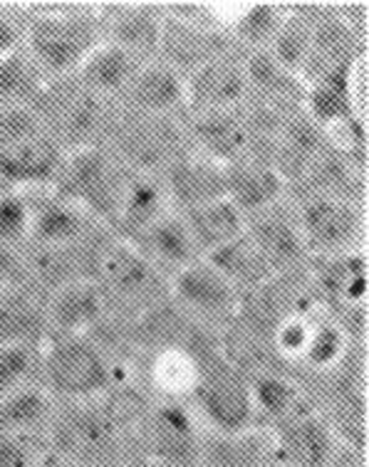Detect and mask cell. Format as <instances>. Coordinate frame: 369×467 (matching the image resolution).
<instances>
[{
    "mask_svg": "<svg viewBox=\"0 0 369 467\" xmlns=\"http://www.w3.org/2000/svg\"><path fill=\"white\" fill-rule=\"evenodd\" d=\"M137 403L129 389L90 400L58 403L47 428L52 451L78 467H117L132 452L127 445L137 435Z\"/></svg>",
    "mask_w": 369,
    "mask_h": 467,
    "instance_id": "obj_1",
    "label": "cell"
},
{
    "mask_svg": "<svg viewBox=\"0 0 369 467\" xmlns=\"http://www.w3.org/2000/svg\"><path fill=\"white\" fill-rule=\"evenodd\" d=\"M23 10V52L45 82L78 75L85 60L104 43L97 5L87 3H27Z\"/></svg>",
    "mask_w": 369,
    "mask_h": 467,
    "instance_id": "obj_2",
    "label": "cell"
},
{
    "mask_svg": "<svg viewBox=\"0 0 369 467\" xmlns=\"http://www.w3.org/2000/svg\"><path fill=\"white\" fill-rule=\"evenodd\" d=\"M189 347L196 358V381L186 403L196 413L204 431L241 433L260 428L248 374L226 354L221 334L198 329Z\"/></svg>",
    "mask_w": 369,
    "mask_h": 467,
    "instance_id": "obj_3",
    "label": "cell"
},
{
    "mask_svg": "<svg viewBox=\"0 0 369 467\" xmlns=\"http://www.w3.org/2000/svg\"><path fill=\"white\" fill-rule=\"evenodd\" d=\"M124 364L127 358L97 334H50L43 344L40 381L58 403L90 400L124 389Z\"/></svg>",
    "mask_w": 369,
    "mask_h": 467,
    "instance_id": "obj_4",
    "label": "cell"
},
{
    "mask_svg": "<svg viewBox=\"0 0 369 467\" xmlns=\"http://www.w3.org/2000/svg\"><path fill=\"white\" fill-rule=\"evenodd\" d=\"M90 280L102 292L112 322H134L169 299V280L137 247L107 233L95 253Z\"/></svg>",
    "mask_w": 369,
    "mask_h": 467,
    "instance_id": "obj_5",
    "label": "cell"
},
{
    "mask_svg": "<svg viewBox=\"0 0 369 467\" xmlns=\"http://www.w3.org/2000/svg\"><path fill=\"white\" fill-rule=\"evenodd\" d=\"M33 109L47 134L69 153L90 146H107L121 107L87 92L69 77L60 82H47Z\"/></svg>",
    "mask_w": 369,
    "mask_h": 467,
    "instance_id": "obj_6",
    "label": "cell"
},
{
    "mask_svg": "<svg viewBox=\"0 0 369 467\" xmlns=\"http://www.w3.org/2000/svg\"><path fill=\"white\" fill-rule=\"evenodd\" d=\"M310 260L367 250V203L325 193L290 196Z\"/></svg>",
    "mask_w": 369,
    "mask_h": 467,
    "instance_id": "obj_7",
    "label": "cell"
},
{
    "mask_svg": "<svg viewBox=\"0 0 369 467\" xmlns=\"http://www.w3.org/2000/svg\"><path fill=\"white\" fill-rule=\"evenodd\" d=\"M129 173L132 171L107 146H90L65 156L52 191L85 208L110 230Z\"/></svg>",
    "mask_w": 369,
    "mask_h": 467,
    "instance_id": "obj_8",
    "label": "cell"
},
{
    "mask_svg": "<svg viewBox=\"0 0 369 467\" xmlns=\"http://www.w3.org/2000/svg\"><path fill=\"white\" fill-rule=\"evenodd\" d=\"M107 149L132 173L162 176L174 161L189 153L186 129L181 117H146L121 109Z\"/></svg>",
    "mask_w": 369,
    "mask_h": 467,
    "instance_id": "obj_9",
    "label": "cell"
},
{
    "mask_svg": "<svg viewBox=\"0 0 369 467\" xmlns=\"http://www.w3.org/2000/svg\"><path fill=\"white\" fill-rule=\"evenodd\" d=\"M137 452L163 467H201L204 425L186 400L154 399L142 406Z\"/></svg>",
    "mask_w": 369,
    "mask_h": 467,
    "instance_id": "obj_10",
    "label": "cell"
},
{
    "mask_svg": "<svg viewBox=\"0 0 369 467\" xmlns=\"http://www.w3.org/2000/svg\"><path fill=\"white\" fill-rule=\"evenodd\" d=\"M169 299L191 324L224 334L241 312L243 295L208 260H196L169 282Z\"/></svg>",
    "mask_w": 369,
    "mask_h": 467,
    "instance_id": "obj_11",
    "label": "cell"
},
{
    "mask_svg": "<svg viewBox=\"0 0 369 467\" xmlns=\"http://www.w3.org/2000/svg\"><path fill=\"white\" fill-rule=\"evenodd\" d=\"M181 119L194 153H201L224 166L258 156V134L246 104L231 111L189 114Z\"/></svg>",
    "mask_w": 369,
    "mask_h": 467,
    "instance_id": "obj_12",
    "label": "cell"
},
{
    "mask_svg": "<svg viewBox=\"0 0 369 467\" xmlns=\"http://www.w3.org/2000/svg\"><path fill=\"white\" fill-rule=\"evenodd\" d=\"M273 441L275 467H325L340 445L325 413L305 406L268 431Z\"/></svg>",
    "mask_w": 369,
    "mask_h": 467,
    "instance_id": "obj_13",
    "label": "cell"
},
{
    "mask_svg": "<svg viewBox=\"0 0 369 467\" xmlns=\"http://www.w3.org/2000/svg\"><path fill=\"white\" fill-rule=\"evenodd\" d=\"M246 235L273 270L275 277L302 272L308 267L310 255L302 243L300 225L295 218L290 198L246 218Z\"/></svg>",
    "mask_w": 369,
    "mask_h": 467,
    "instance_id": "obj_14",
    "label": "cell"
},
{
    "mask_svg": "<svg viewBox=\"0 0 369 467\" xmlns=\"http://www.w3.org/2000/svg\"><path fill=\"white\" fill-rule=\"evenodd\" d=\"M30 196H33V228H30L27 243L33 245L78 247L107 233V228L95 215H90L85 208L55 193L52 188L33 191Z\"/></svg>",
    "mask_w": 369,
    "mask_h": 467,
    "instance_id": "obj_15",
    "label": "cell"
},
{
    "mask_svg": "<svg viewBox=\"0 0 369 467\" xmlns=\"http://www.w3.org/2000/svg\"><path fill=\"white\" fill-rule=\"evenodd\" d=\"M68 151L62 149L47 129L27 136L23 141L0 149V188L10 191H47L60 176Z\"/></svg>",
    "mask_w": 369,
    "mask_h": 467,
    "instance_id": "obj_16",
    "label": "cell"
},
{
    "mask_svg": "<svg viewBox=\"0 0 369 467\" xmlns=\"http://www.w3.org/2000/svg\"><path fill=\"white\" fill-rule=\"evenodd\" d=\"M248 102V77L241 52H226L186 77V109L189 114H216L238 109Z\"/></svg>",
    "mask_w": 369,
    "mask_h": 467,
    "instance_id": "obj_17",
    "label": "cell"
},
{
    "mask_svg": "<svg viewBox=\"0 0 369 467\" xmlns=\"http://www.w3.org/2000/svg\"><path fill=\"white\" fill-rule=\"evenodd\" d=\"M226 52L236 50L221 30L198 26V23H191L184 17H174L163 10L162 43H159L156 60L169 65L184 79L191 72H196L198 67H204L206 62L226 55Z\"/></svg>",
    "mask_w": 369,
    "mask_h": 467,
    "instance_id": "obj_18",
    "label": "cell"
},
{
    "mask_svg": "<svg viewBox=\"0 0 369 467\" xmlns=\"http://www.w3.org/2000/svg\"><path fill=\"white\" fill-rule=\"evenodd\" d=\"M104 40L117 45L142 62L156 60L162 43L163 5L154 3H107L97 5Z\"/></svg>",
    "mask_w": 369,
    "mask_h": 467,
    "instance_id": "obj_19",
    "label": "cell"
},
{
    "mask_svg": "<svg viewBox=\"0 0 369 467\" xmlns=\"http://www.w3.org/2000/svg\"><path fill=\"white\" fill-rule=\"evenodd\" d=\"M45 315H47L50 334H62V337L95 334L110 319L102 292L92 280L69 282L65 287L50 292L45 297Z\"/></svg>",
    "mask_w": 369,
    "mask_h": 467,
    "instance_id": "obj_20",
    "label": "cell"
},
{
    "mask_svg": "<svg viewBox=\"0 0 369 467\" xmlns=\"http://www.w3.org/2000/svg\"><path fill=\"white\" fill-rule=\"evenodd\" d=\"M120 107L146 117H184L186 79L163 62H144L121 97Z\"/></svg>",
    "mask_w": 369,
    "mask_h": 467,
    "instance_id": "obj_21",
    "label": "cell"
},
{
    "mask_svg": "<svg viewBox=\"0 0 369 467\" xmlns=\"http://www.w3.org/2000/svg\"><path fill=\"white\" fill-rule=\"evenodd\" d=\"M226 198L243 213V218H250L283 203L290 198V188L273 163L250 156L226 166Z\"/></svg>",
    "mask_w": 369,
    "mask_h": 467,
    "instance_id": "obj_22",
    "label": "cell"
},
{
    "mask_svg": "<svg viewBox=\"0 0 369 467\" xmlns=\"http://www.w3.org/2000/svg\"><path fill=\"white\" fill-rule=\"evenodd\" d=\"M174 211L186 213L226 198V166L201 153H184L162 173Z\"/></svg>",
    "mask_w": 369,
    "mask_h": 467,
    "instance_id": "obj_23",
    "label": "cell"
},
{
    "mask_svg": "<svg viewBox=\"0 0 369 467\" xmlns=\"http://www.w3.org/2000/svg\"><path fill=\"white\" fill-rule=\"evenodd\" d=\"M172 198L166 193L162 176L152 173H129L127 186L121 191L120 205L110 223L114 238L132 243L149 225H154L166 213H172Z\"/></svg>",
    "mask_w": 369,
    "mask_h": 467,
    "instance_id": "obj_24",
    "label": "cell"
},
{
    "mask_svg": "<svg viewBox=\"0 0 369 467\" xmlns=\"http://www.w3.org/2000/svg\"><path fill=\"white\" fill-rule=\"evenodd\" d=\"M129 245L137 247L146 263L162 272L169 282L181 270H186L189 265L201 260L196 243L191 238L189 225L179 211L166 213L154 225H149L142 235L132 240Z\"/></svg>",
    "mask_w": 369,
    "mask_h": 467,
    "instance_id": "obj_25",
    "label": "cell"
},
{
    "mask_svg": "<svg viewBox=\"0 0 369 467\" xmlns=\"http://www.w3.org/2000/svg\"><path fill=\"white\" fill-rule=\"evenodd\" d=\"M142 65L144 62L139 60V57H134L127 50H121L117 45L104 40L87 57L85 65L78 69V75L72 77V79L85 87L87 92L120 104L121 97H124V92L129 89L132 79H134V75H137Z\"/></svg>",
    "mask_w": 369,
    "mask_h": 467,
    "instance_id": "obj_26",
    "label": "cell"
},
{
    "mask_svg": "<svg viewBox=\"0 0 369 467\" xmlns=\"http://www.w3.org/2000/svg\"><path fill=\"white\" fill-rule=\"evenodd\" d=\"M201 467H275L270 433L266 428H250L241 433L204 431Z\"/></svg>",
    "mask_w": 369,
    "mask_h": 467,
    "instance_id": "obj_27",
    "label": "cell"
},
{
    "mask_svg": "<svg viewBox=\"0 0 369 467\" xmlns=\"http://www.w3.org/2000/svg\"><path fill=\"white\" fill-rule=\"evenodd\" d=\"M47 334L43 295L30 287L0 292V344H45Z\"/></svg>",
    "mask_w": 369,
    "mask_h": 467,
    "instance_id": "obj_28",
    "label": "cell"
},
{
    "mask_svg": "<svg viewBox=\"0 0 369 467\" xmlns=\"http://www.w3.org/2000/svg\"><path fill=\"white\" fill-rule=\"evenodd\" d=\"M144 364L146 383L152 386L154 399L189 400L196 381V358L191 347H169L134 357Z\"/></svg>",
    "mask_w": 369,
    "mask_h": 467,
    "instance_id": "obj_29",
    "label": "cell"
},
{
    "mask_svg": "<svg viewBox=\"0 0 369 467\" xmlns=\"http://www.w3.org/2000/svg\"><path fill=\"white\" fill-rule=\"evenodd\" d=\"M181 215L189 225L191 238L196 243L201 257H208L218 247L228 245L246 233V218L228 198L198 205L194 211L181 213Z\"/></svg>",
    "mask_w": 369,
    "mask_h": 467,
    "instance_id": "obj_30",
    "label": "cell"
},
{
    "mask_svg": "<svg viewBox=\"0 0 369 467\" xmlns=\"http://www.w3.org/2000/svg\"><path fill=\"white\" fill-rule=\"evenodd\" d=\"M58 400L43 383H30L0 399V433H45Z\"/></svg>",
    "mask_w": 369,
    "mask_h": 467,
    "instance_id": "obj_31",
    "label": "cell"
},
{
    "mask_svg": "<svg viewBox=\"0 0 369 467\" xmlns=\"http://www.w3.org/2000/svg\"><path fill=\"white\" fill-rule=\"evenodd\" d=\"M204 260L214 265L216 270L221 272L226 280L241 292L243 297L253 295L260 287H266L268 282L275 277L273 270L268 267V263L260 257V253H258L246 233L241 238L228 243V245L218 247L216 253H211Z\"/></svg>",
    "mask_w": 369,
    "mask_h": 467,
    "instance_id": "obj_32",
    "label": "cell"
},
{
    "mask_svg": "<svg viewBox=\"0 0 369 467\" xmlns=\"http://www.w3.org/2000/svg\"><path fill=\"white\" fill-rule=\"evenodd\" d=\"M248 379L258 423H260V418H266L268 425L275 428L278 423H283L285 418H290L292 413L305 408V391L280 368L258 371V374H250Z\"/></svg>",
    "mask_w": 369,
    "mask_h": 467,
    "instance_id": "obj_33",
    "label": "cell"
},
{
    "mask_svg": "<svg viewBox=\"0 0 369 467\" xmlns=\"http://www.w3.org/2000/svg\"><path fill=\"white\" fill-rule=\"evenodd\" d=\"M45 85L23 47L0 57V107H33Z\"/></svg>",
    "mask_w": 369,
    "mask_h": 467,
    "instance_id": "obj_34",
    "label": "cell"
},
{
    "mask_svg": "<svg viewBox=\"0 0 369 467\" xmlns=\"http://www.w3.org/2000/svg\"><path fill=\"white\" fill-rule=\"evenodd\" d=\"M43 344H0V399L40 381Z\"/></svg>",
    "mask_w": 369,
    "mask_h": 467,
    "instance_id": "obj_35",
    "label": "cell"
},
{
    "mask_svg": "<svg viewBox=\"0 0 369 467\" xmlns=\"http://www.w3.org/2000/svg\"><path fill=\"white\" fill-rule=\"evenodd\" d=\"M33 228V196L26 191L0 188V243L23 247L30 240Z\"/></svg>",
    "mask_w": 369,
    "mask_h": 467,
    "instance_id": "obj_36",
    "label": "cell"
},
{
    "mask_svg": "<svg viewBox=\"0 0 369 467\" xmlns=\"http://www.w3.org/2000/svg\"><path fill=\"white\" fill-rule=\"evenodd\" d=\"M47 448L45 433H0V467H33Z\"/></svg>",
    "mask_w": 369,
    "mask_h": 467,
    "instance_id": "obj_37",
    "label": "cell"
},
{
    "mask_svg": "<svg viewBox=\"0 0 369 467\" xmlns=\"http://www.w3.org/2000/svg\"><path fill=\"white\" fill-rule=\"evenodd\" d=\"M30 287L27 265L20 247H10L0 243V292L8 289Z\"/></svg>",
    "mask_w": 369,
    "mask_h": 467,
    "instance_id": "obj_38",
    "label": "cell"
},
{
    "mask_svg": "<svg viewBox=\"0 0 369 467\" xmlns=\"http://www.w3.org/2000/svg\"><path fill=\"white\" fill-rule=\"evenodd\" d=\"M23 47V13L13 5H0V57Z\"/></svg>",
    "mask_w": 369,
    "mask_h": 467,
    "instance_id": "obj_39",
    "label": "cell"
},
{
    "mask_svg": "<svg viewBox=\"0 0 369 467\" xmlns=\"http://www.w3.org/2000/svg\"><path fill=\"white\" fill-rule=\"evenodd\" d=\"M325 467H367V455H364L362 448L340 442L337 451L332 452V458L327 460Z\"/></svg>",
    "mask_w": 369,
    "mask_h": 467,
    "instance_id": "obj_40",
    "label": "cell"
},
{
    "mask_svg": "<svg viewBox=\"0 0 369 467\" xmlns=\"http://www.w3.org/2000/svg\"><path fill=\"white\" fill-rule=\"evenodd\" d=\"M33 467H78L75 462H69L65 455H60L58 451H52V448H47V451L40 455V460L35 462Z\"/></svg>",
    "mask_w": 369,
    "mask_h": 467,
    "instance_id": "obj_41",
    "label": "cell"
},
{
    "mask_svg": "<svg viewBox=\"0 0 369 467\" xmlns=\"http://www.w3.org/2000/svg\"><path fill=\"white\" fill-rule=\"evenodd\" d=\"M117 467H163V465H159L156 460L146 458V455H142V452H132V455L121 460Z\"/></svg>",
    "mask_w": 369,
    "mask_h": 467,
    "instance_id": "obj_42",
    "label": "cell"
}]
</instances>
